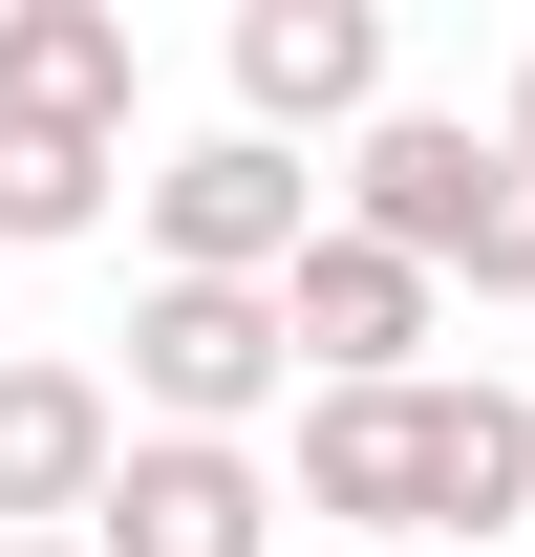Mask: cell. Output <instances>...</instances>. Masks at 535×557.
<instances>
[{
    "label": "cell",
    "mask_w": 535,
    "mask_h": 557,
    "mask_svg": "<svg viewBox=\"0 0 535 557\" xmlns=\"http://www.w3.org/2000/svg\"><path fill=\"white\" fill-rule=\"evenodd\" d=\"M129 408L236 450L258 408H300V322H278V278H150L129 300Z\"/></svg>",
    "instance_id": "1"
},
{
    "label": "cell",
    "mask_w": 535,
    "mask_h": 557,
    "mask_svg": "<svg viewBox=\"0 0 535 557\" xmlns=\"http://www.w3.org/2000/svg\"><path fill=\"white\" fill-rule=\"evenodd\" d=\"M129 214H150V278H300V258L343 236V214H322V172H300L278 129H194Z\"/></svg>",
    "instance_id": "2"
},
{
    "label": "cell",
    "mask_w": 535,
    "mask_h": 557,
    "mask_svg": "<svg viewBox=\"0 0 535 557\" xmlns=\"http://www.w3.org/2000/svg\"><path fill=\"white\" fill-rule=\"evenodd\" d=\"M129 386H108V364H65V344H22L0 364V536H86V515H108V493H129Z\"/></svg>",
    "instance_id": "3"
},
{
    "label": "cell",
    "mask_w": 535,
    "mask_h": 557,
    "mask_svg": "<svg viewBox=\"0 0 535 557\" xmlns=\"http://www.w3.org/2000/svg\"><path fill=\"white\" fill-rule=\"evenodd\" d=\"M407 86H386V0H236V129H278V150H364Z\"/></svg>",
    "instance_id": "4"
},
{
    "label": "cell",
    "mask_w": 535,
    "mask_h": 557,
    "mask_svg": "<svg viewBox=\"0 0 535 557\" xmlns=\"http://www.w3.org/2000/svg\"><path fill=\"white\" fill-rule=\"evenodd\" d=\"M493 194H514V129H450V108H386V129L343 150V236H386V258H428V278H471Z\"/></svg>",
    "instance_id": "5"
},
{
    "label": "cell",
    "mask_w": 535,
    "mask_h": 557,
    "mask_svg": "<svg viewBox=\"0 0 535 557\" xmlns=\"http://www.w3.org/2000/svg\"><path fill=\"white\" fill-rule=\"evenodd\" d=\"M428 300H450L428 258H386V236H322V258L278 278V322H300V386H428Z\"/></svg>",
    "instance_id": "6"
},
{
    "label": "cell",
    "mask_w": 535,
    "mask_h": 557,
    "mask_svg": "<svg viewBox=\"0 0 535 557\" xmlns=\"http://www.w3.org/2000/svg\"><path fill=\"white\" fill-rule=\"evenodd\" d=\"M300 515L428 557V386H300Z\"/></svg>",
    "instance_id": "7"
},
{
    "label": "cell",
    "mask_w": 535,
    "mask_h": 557,
    "mask_svg": "<svg viewBox=\"0 0 535 557\" xmlns=\"http://www.w3.org/2000/svg\"><path fill=\"white\" fill-rule=\"evenodd\" d=\"M86 557H278V472H258V450L150 429V450H129V493L86 515Z\"/></svg>",
    "instance_id": "8"
},
{
    "label": "cell",
    "mask_w": 535,
    "mask_h": 557,
    "mask_svg": "<svg viewBox=\"0 0 535 557\" xmlns=\"http://www.w3.org/2000/svg\"><path fill=\"white\" fill-rule=\"evenodd\" d=\"M129 0H0V129H86V150H129Z\"/></svg>",
    "instance_id": "9"
},
{
    "label": "cell",
    "mask_w": 535,
    "mask_h": 557,
    "mask_svg": "<svg viewBox=\"0 0 535 557\" xmlns=\"http://www.w3.org/2000/svg\"><path fill=\"white\" fill-rule=\"evenodd\" d=\"M514 515H535V386L428 364V557H493Z\"/></svg>",
    "instance_id": "10"
},
{
    "label": "cell",
    "mask_w": 535,
    "mask_h": 557,
    "mask_svg": "<svg viewBox=\"0 0 535 557\" xmlns=\"http://www.w3.org/2000/svg\"><path fill=\"white\" fill-rule=\"evenodd\" d=\"M108 194H150L129 150H86V129H0V258H65V236H108Z\"/></svg>",
    "instance_id": "11"
},
{
    "label": "cell",
    "mask_w": 535,
    "mask_h": 557,
    "mask_svg": "<svg viewBox=\"0 0 535 557\" xmlns=\"http://www.w3.org/2000/svg\"><path fill=\"white\" fill-rule=\"evenodd\" d=\"M471 300H535V150H514V194H493V236H471Z\"/></svg>",
    "instance_id": "12"
},
{
    "label": "cell",
    "mask_w": 535,
    "mask_h": 557,
    "mask_svg": "<svg viewBox=\"0 0 535 557\" xmlns=\"http://www.w3.org/2000/svg\"><path fill=\"white\" fill-rule=\"evenodd\" d=\"M493 129H514V150H535V44H514V108H493Z\"/></svg>",
    "instance_id": "13"
},
{
    "label": "cell",
    "mask_w": 535,
    "mask_h": 557,
    "mask_svg": "<svg viewBox=\"0 0 535 557\" xmlns=\"http://www.w3.org/2000/svg\"><path fill=\"white\" fill-rule=\"evenodd\" d=\"M0 557H86V536H0Z\"/></svg>",
    "instance_id": "14"
}]
</instances>
